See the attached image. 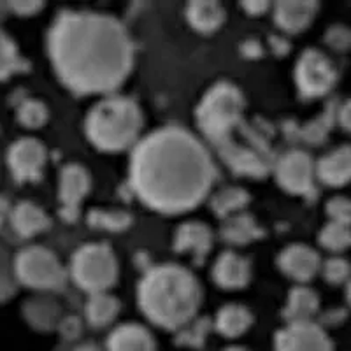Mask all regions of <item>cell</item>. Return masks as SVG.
I'll list each match as a JSON object with an SVG mask.
<instances>
[{
  "mask_svg": "<svg viewBox=\"0 0 351 351\" xmlns=\"http://www.w3.org/2000/svg\"><path fill=\"white\" fill-rule=\"evenodd\" d=\"M215 236L208 223L204 221H184L176 228L172 247L174 252L190 255L197 263H202L206 256L211 253Z\"/></svg>",
  "mask_w": 351,
  "mask_h": 351,
  "instance_id": "cell-15",
  "label": "cell"
},
{
  "mask_svg": "<svg viewBox=\"0 0 351 351\" xmlns=\"http://www.w3.org/2000/svg\"><path fill=\"white\" fill-rule=\"evenodd\" d=\"M14 274L18 283L43 293L60 290L67 281L60 258L40 244L25 246L14 255Z\"/></svg>",
  "mask_w": 351,
  "mask_h": 351,
  "instance_id": "cell-8",
  "label": "cell"
},
{
  "mask_svg": "<svg viewBox=\"0 0 351 351\" xmlns=\"http://www.w3.org/2000/svg\"><path fill=\"white\" fill-rule=\"evenodd\" d=\"M346 300L351 307V280L346 283Z\"/></svg>",
  "mask_w": 351,
  "mask_h": 351,
  "instance_id": "cell-47",
  "label": "cell"
},
{
  "mask_svg": "<svg viewBox=\"0 0 351 351\" xmlns=\"http://www.w3.org/2000/svg\"><path fill=\"white\" fill-rule=\"evenodd\" d=\"M241 53L246 58H260L263 55V48L258 39H247L241 44Z\"/></svg>",
  "mask_w": 351,
  "mask_h": 351,
  "instance_id": "cell-42",
  "label": "cell"
},
{
  "mask_svg": "<svg viewBox=\"0 0 351 351\" xmlns=\"http://www.w3.org/2000/svg\"><path fill=\"white\" fill-rule=\"evenodd\" d=\"M319 311V297L313 288L306 285H297L288 293L287 304L283 307V318L287 324H299V322H313L316 313Z\"/></svg>",
  "mask_w": 351,
  "mask_h": 351,
  "instance_id": "cell-23",
  "label": "cell"
},
{
  "mask_svg": "<svg viewBox=\"0 0 351 351\" xmlns=\"http://www.w3.org/2000/svg\"><path fill=\"white\" fill-rule=\"evenodd\" d=\"M263 236H265L263 228L246 211L223 219V225L219 227V237L234 246H246V244L260 241Z\"/></svg>",
  "mask_w": 351,
  "mask_h": 351,
  "instance_id": "cell-24",
  "label": "cell"
},
{
  "mask_svg": "<svg viewBox=\"0 0 351 351\" xmlns=\"http://www.w3.org/2000/svg\"><path fill=\"white\" fill-rule=\"evenodd\" d=\"M184 16L190 27L199 34H213L221 28L227 20V12L219 2L213 0H195L184 9Z\"/></svg>",
  "mask_w": 351,
  "mask_h": 351,
  "instance_id": "cell-22",
  "label": "cell"
},
{
  "mask_svg": "<svg viewBox=\"0 0 351 351\" xmlns=\"http://www.w3.org/2000/svg\"><path fill=\"white\" fill-rule=\"evenodd\" d=\"M11 211H12V206L11 202H9V199L0 193V227H2L5 221H9V218H11Z\"/></svg>",
  "mask_w": 351,
  "mask_h": 351,
  "instance_id": "cell-44",
  "label": "cell"
},
{
  "mask_svg": "<svg viewBox=\"0 0 351 351\" xmlns=\"http://www.w3.org/2000/svg\"><path fill=\"white\" fill-rule=\"evenodd\" d=\"M318 243L322 247L332 253H341L351 247V225L328 221L318 234Z\"/></svg>",
  "mask_w": 351,
  "mask_h": 351,
  "instance_id": "cell-31",
  "label": "cell"
},
{
  "mask_svg": "<svg viewBox=\"0 0 351 351\" xmlns=\"http://www.w3.org/2000/svg\"><path fill=\"white\" fill-rule=\"evenodd\" d=\"M48 160V149L36 137H21L8 149V167L18 183L39 181Z\"/></svg>",
  "mask_w": 351,
  "mask_h": 351,
  "instance_id": "cell-12",
  "label": "cell"
},
{
  "mask_svg": "<svg viewBox=\"0 0 351 351\" xmlns=\"http://www.w3.org/2000/svg\"><path fill=\"white\" fill-rule=\"evenodd\" d=\"M322 274L328 285H346L351 280V263L343 256H330L322 262Z\"/></svg>",
  "mask_w": 351,
  "mask_h": 351,
  "instance_id": "cell-35",
  "label": "cell"
},
{
  "mask_svg": "<svg viewBox=\"0 0 351 351\" xmlns=\"http://www.w3.org/2000/svg\"><path fill=\"white\" fill-rule=\"evenodd\" d=\"M324 40L332 51L346 53L351 49V28L343 23H334L325 30Z\"/></svg>",
  "mask_w": 351,
  "mask_h": 351,
  "instance_id": "cell-36",
  "label": "cell"
},
{
  "mask_svg": "<svg viewBox=\"0 0 351 351\" xmlns=\"http://www.w3.org/2000/svg\"><path fill=\"white\" fill-rule=\"evenodd\" d=\"M56 330L60 332L65 341H77L83 334V322L77 316H64Z\"/></svg>",
  "mask_w": 351,
  "mask_h": 351,
  "instance_id": "cell-38",
  "label": "cell"
},
{
  "mask_svg": "<svg viewBox=\"0 0 351 351\" xmlns=\"http://www.w3.org/2000/svg\"><path fill=\"white\" fill-rule=\"evenodd\" d=\"M28 62L21 56L16 40L0 28V81L28 71Z\"/></svg>",
  "mask_w": 351,
  "mask_h": 351,
  "instance_id": "cell-29",
  "label": "cell"
},
{
  "mask_svg": "<svg viewBox=\"0 0 351 351\" xmlns=\"http://www.w3.org/2000/svg\"><path fill=\"white\" fill-rule=\"evenodd\" d=\"M9 223L18 236L30 239L48 230L51 227V218L37 204L30 200H21L16 206H12Z\"/></svg>",
  "mask_w": 351,
  "mask_h": 351,
  "instance_id": "cell-20",
  "label": "cell"
},
{
  "mask_svg": "<svg viewBox=\"0 0 351 351\" xmlns=\"http://www.w3.org/2000/svg\"><path fill=\"white\" fill-rule=\"evenodd\" d=\"M278 267L290 280L306 285L322 271V258L315 247L307 244H290L278 255Z\"/></svg>",
  "mask_w": 351,
  "mask_h": 351,
  "instance_id": "cell-14",
  "label": "cell"
},
{
  "mask_svg": "<svg viewBox=\"0 0 351 351\" xmlns=\"http://www.w3.org/2000/svg\"><path fill=\"white\" fill-rule=\"evenodd\" d=\"M88 225L95 230L123 232L132 227L134 216L123 209H92L86 216Z\"/></svg>",
  "mask_w": 351,
  "mask_h": 351,
  "instance_id": "cell-30",
  "label": "cell"
},
{
  "mask_svg": "<svg viewBox=\"0 0 351 351\" xmlns=\"http://www.w3.org/2000/svg\"><path fill=\"white\" fill-rule=\"evenodd\" d=\"M69 274L88 295L108 291L118 280V260L109 244H83L71 256Z\"/></svg>",
  "mask_w": 351,
  "mask_h": 351,
  "instance_id": "cell-7",
  "label": "cell"
},
{
  "mask_svg": "<svg viewBox=\"0 0 351 351\" xmlns=\"http://www.w3.org/2000/svg\"><path fill=\"white\" fill-rule=\"evenodd\" d=\"M46 46L56 77L76 95H111L134 67L130 34L108 12L62 9Z\"/></svg>",
  "mask_w": 351,
  "mask_h": 351,
  "instance_id": "cell-1",
  "label": "cell"
},
{
  "mask_svg": "<svg viewBox=\"0 0 351 351\" xmlns=\"http://www.w3.org/2000/svg\"><path fill=\"white\" fill-rule=\"evenodd\" d=\"M293 77L304 99H319L328 95L337 83V69L324 51L307 48L300 53L293 69Z\"/></svg>",
  "mask_w": 351,
  "mask_h": 351,
  "instance_id": "cell-9",
  "label": "cell"
},
{
  "mask_svg": "<svg viewBox=\"0 0 351 351\" xmlns=\"http://www.w3.org/2000/svg\"><path fill=\"white\" fill-rule=\"evenodd\" d=\"M244 95L230 81H216L206 90L195 109L202 136L218 146L244 123Z\"/></svg>",
  "mask_w": 351,
  "mask_h": 351,
  "instance_id": "cell-5",
  "label": "cell"
},
{
  "mask_svg": "<svg viewBox=\"0 0 351 351\" xmlns=\"http://www.w3.org/2000/svg\"><path fill=\"white\" fill-rule=\"evenodd\" d=\"M130 186L149 209L181 215L211 192L216 167L199 137L180 125H164L134 146Z\"/></svg>",
  "mask_w": 351,
  "mask_h": 351,
  "instance_id": "cell-2",
  "label": "cell"
},
{
  "mask_svg": "<svg viewBox=\"0 0 351 351\" xmlns=\"http://www.w3.org/2000/svg\"><path fill=\"white\" fill-rule=\"evenodd\" d=\"M318 9V2L313 0L278 2L272 5V16L285 34H300L313 23Z\"/></svg>",
  "mask_w": 351,
  "mask_h": 351,
  "instance_id": "cell-18",
  "label": "cell"
},
{
  "mask_svg": "<svg viewBox=\"0 0 351 351\" xmlns=\"http://www.w3.org/2000/svg\"><path fill=\"white\" fill-rule=\"evenodd\" d=\"M241 9L246 12L247 16H263L269 9H272V4L263 2V0H250V2H243Z\"/></svg>",
  "mask_w": 351,
  "mask_h": 351,
  "instance_id": "cell-41",
  "label": "cell"
},
{
  "mask_svg": "<svg viewBox=\"0 0 351 351\" xmlns=\"http://www.w3.org/2000/svg\"><path fill=\"white\" fill-rule=\"evenodd\" d=\"M18 285L20 283L14 274V256L9 255L4 246H0V304L16 293Z\"/></svg>",
  "mask_w": 351,
  "mask_h": 351,
  "instance_id": "cell-34",
  "label": "cell"
},
{
  "mask_svg": "<svg viewBox=\"0 0 351 351\" xmlns=\"http://www.w3.org/2000/svg\"><path fill=\"white\" fill-rule=\"evenodd\" d=\"M16 118L25 128H36L44 127L49 120V109L39 99H27L23 100L16 109Z\"/></svg>",
  "mask_w": 351,
  "mask_h": 351,
  "instance_id": "cell-32",
  "label": "cell"
},
{
  "mask_svg": "<svg viewBox=\"0 0 351 351\" xmlns=\"http://www.w3.org/2000/svg\"><path fill=\"white\" fill-rule=\"evenodd\" d=\"M143 125V109L136 100L111 93L88 111L84 132L100 152H125L139 143Z\"/></svg>",
  "mask_w": 351,
  "mask_h": 351,
  "instance_id": "cell-4",
  "label": "cell"
},
{
  "mask_svg": "<svg viewBox=\"0 0 351 351\" xmlns=\"http://www.w3.org/2000/svg\"><path fill=\"white\" fill-rule=\"evenodd\" d=\"M216 152L237 176L265 178L274 169L269 128L258 123L244 121L227 141L216 146Z\"/></svg>",
  "mask_w": 351,
  "mask_h": 351,
  "instance_id": "cell-6",
  "label": "cell"
},
{
  "mask_svg": "<svg viewBox=\"0 0 351 351\" xmlns=\"http://www.w3.org/2000/svg\"><path fill=\"white\" fill-rule=\"evenodd\" d=\"M253 325V313L243 304H225L218 309L215 319H213V327L216 328L218 334H221L227 339H236L247 328Z\"/></svg>",
  "mask_w": 351,
  "mask_h": 351,
  "instance_id": "cell-25",
  "label": "cell"
},
{
  "mask_svg": "<svg viewBox=\"0 0 351 351\" xmlns=\"http://www.w3.org/2000/svg\"><path fill=\"white\" fill-rule=\"evenodd\" d=\"M250 200H252V197H250L247 190L241 186H228L211 197V209L218 218L227 219L230 216L244 213Z\"/></svg>",
  "mask_w": 351,
  "mask_h": 351,
  "instance_id": "cell-28",
  "label": "cell"
},
{
  "mask_svg": "<svg viewBox=\"0 0 351 351\" xmlns=\"http://www.w3.org/2000/svg\"><path fill=\"white\" fill-rule=\"evenodd\" d=\"M276 181L285 192L293 195H311L315 193L316 162L304 149H290L274 162Z\"/></svg>",
  "mask_w": 351,
  "mask_h": 351,
  "instance_id": "cell-10",
  "label": "cell"
},
{
  "mask_svg": "<svg viewBox=\"0 0 351 351\" xmlns=\"http://www.w3.org/2000/svg\"><path fill=\"white\" fill-rule=\"evenodd\" d=\"M269 43H271V48L276 55L281 56V55H287V53L290 51V43H288L287 39H283V37L272 36L271 39H269Z\"/></svg>",
  "mask_w": 351,
  "mask_h": 351,
  "instance_id": "cell-43",
  "label": "cell"
},
{
  "mask_svg": "<svg viewBox=\"0 0 351 351\" xmlns=\"http://www.w3.org/2000/svg\"><path fill=\"white\" fill-rule=\"evenodd\" d=\"M21 313L25 322L37 332L56 330L64 318L60 302L48 293H39L25 300Z\"/></svg>",
  "mask_w": 351,
  "mask_h": 351,
  "instance_id": "cell-17",
  "label": "cell"
},
{
  "mask_svg": "<svg viewBox=\"0 0 351 351\" xmlns=\"http://www.w3.org/2000/svg\"><path fill=\"white\" fill-rule=\"evenodd\" d=\"M8 11L14 12L16 16H34L39 11H43L44 4L43 2H34V0H12L8 2Z\"/></svg>",
  "mask_w": 351,
  "mask_h": 351,
  "instance_id": "cell-39",
  "label": "cell"
},
{
  "mask_svg": "<svg viewBox=\"0 0 351 351\" xmlns=\"http://www.w3.org/2000/svg\"><path fill=\"white\" fill-rule=\"evenodd\" d=\"M92 188V176L81 164H67L58 176V213L65 221L80 218L81 204Z\"/></svg>",
  "mask_w": 351,
  "mask_h": 351,
  "instance_id": "cell-11",
  "label": "cell"
},
{
  "mask_svg": "<svg viewBox=\"0 0 351 351\" xmlns=\"http://www.w3.org/2000/svg\"><path fill=\"white\" fill-rule=\"evenodd\" d=\"M276 351H334L325 328L315 322L287 324L276 332Z\"/></svg>",
  "mask_w": 351,
  "mask_h": 351,
  "instance_id": "cell-13",
  "label": "cell"
},
{
  "mask_svg": "<svg viewBox=\"0 0 351 351\" xmlns=\"http://www.w3.org/2000/svg\"><path fill=\"white\" fill-rule=\"evenodd\" d=\"M337 123L351 136V97L344 100L343 104L337 106Z\"/></svg>",
  "mask_w": 351,
  "mask_h": 351,
  "instance_id": "cell-40",
  "label": "cell"
},
{
  "mask_svg": "<svg viewBox=\"0 0 351 351\" xmlns=\"http://www.w3.org/2000/svg\"><path fill=\"white\" fill-rule=\"evenodd\" d=\"M221 351H250V350L244 346H228V348H223Z\"/></svg>",
  "mask_w": 351,
  "mask_h": 351,
  "instance_id": "cell-46",
  "label": "cell"
},
{
  "mask_svg": "<svg viewBox=\"0 0 351 351\" xmlns=\"http://www.w3.org/2000/svg\"><path fill=\"white\" fill-rule=\"evenodd\" d=\"M325 213L328 216V221L351 225V199L344 195L332 197L325 204Z\"/></svg>",
  "mask_w": 351,
  "mask_h": 351,
  "instance_id": "cell-37",
  "label": "cell"
},
{
  "mask_svg": "<svg viewBox=\"0 0 351 351\" xmlns=\"http://www.w3.org/2000/svg\"><path fill=\"white\" fill-rule=\"evenodd\" d=\"M316 178L332 188H341L351 181V144H343L325 153L316 162Z\"/></svg>",
  "mask_w": 351,
  "mask_h": 351,
  "instance_id": "cell-19",
  "label": "cell"
},
{
  "mask_svg": "<svg viewBox=\"0 0 351 351\" xmlns=\"http://www.w3.org/2000/svg\"><path fill=\"white\" fill-rule=\"evenodd\" d=\"M121 302L108 291L92 293L84 302V319L93 328H104L111 325L120 315Z\"/></svg>",
  "mask_w": 351,
  "mask_h": 351,
  "instance_id": "cell-26",
  "label": "cell"
},
{
  "mask_svg": "<svg viewBox=\"0 0 351 351\" xmlns=\"http://www.w3.org/2000/svg\"><path fill=\"white\" fill-rule=\"evenodd\" d=\"M337 102L330 100L322 114L316 116L315 120L307 121L302 127L295 128V134L309 146H319L327 141L328 134L332 132L334 125L337 123Z\"/></svg>",
  "mask_w": 351,
  "mask_h": 351,
  "instance_id": "cell-27",
  "label": "cell"
},
{
  "mask_svg": "<svg viewBox=\"0 0 351 351\" xmlns=\"http://www.w3.org/2000/svg\"><path fill=\"white\" fill-rule=\"evenodd\" d=\"M108 351H156L155 337L139 324H123L111 330L106 343Z\"/></svg>",
  "mask_w": 351,
  "mask_h": 351,
  "instance_id": "cell-21",
  "label": "cell"
},
{
  "mask_svg": "<svg viewBox=\"0 0 351 351\" xmlns=\"http://www.w3.org/2000/svg\"><path fill=\"white\" fill-rule=\"evenodd\" d=\"M5 9H8V5H5V4H2V2H0V16H2V12H4Z\"/></svg>",
  "mask_w": 351,
  "mask_h": 351,
  "instance_id": "cell-48",
  "label": "cell"
},
{
  "mask_svg": "<svg viewBox=\"0 0 351 351\" xmlns=\"http://www.w3.org/2000/svg\"><path fill=\"white\" fill-rule=\"evenodd\" d=\"M213 327V322L209 318H195L192 319L190 324L184 325L183 328L178 330V337H176V343L180 346H188V348H202L206 339H208V334Z\"/></svg>",
  "mask_w": 351,
  "mask_h": 351,
  "instance_id": "cell-33",
  "label": "cell"
},
{
  "mask_svg": "<svg viewBox=\"0 0 351 351\" xmlns=\"http://www.w3.org/2000/svg\"><path fill=\"white\" fill-rule=\"evenodd\" d=\"M74 351H102V348L97 343H92V341H84V343H80Z\"/></svg>",
  "mask_w": 351,
  "mask_h": 351,
  "instance_id": "cell-45",
  "label": "cell"
},
{
  "mask_svg": "<svg viewBox=\"0 0 351 351\" xmlns=\"http://www.w3.org/2000/svg\"><path fill=\"white\" fill-rule=\"evenodd\" d=\"M211 276L215 283L223 290H241L252 280V263L246 256L227 250L216 256Z\"/></svg>",
  "mask_w": 351,
  "mask_h": 351,
  "instance_id": "cell-16",
  "label": "cell"
},
{
  "mask_svg": "<svg viewBox=\"0 0 351 351\" xmlns=\"http://www.w3.org/2000/svg\"><path fill=\"white\" fill-rule=\"evenodd\" d=\"M202 288L192 271L178 263H160L144 272L137 304L146 318L164 330L178 332L197 318Z\"/></svg>",
  "mask_w": 351,
  "mask_h": 351,
  "instance_id": "cell-3",
  "label": "cell"
}]
</instances>
